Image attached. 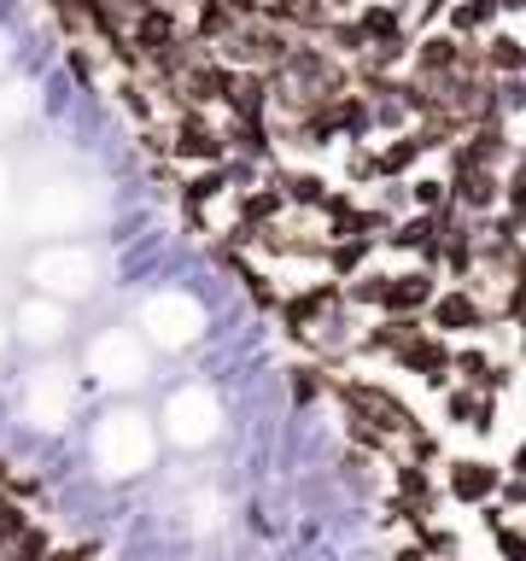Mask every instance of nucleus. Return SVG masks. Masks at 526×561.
<instances>
[{
  "mask_svg": "<svg viewBox=\"0 0 526 561\" xmlns=\"http://www.w3.org/2000/svg\"><path fill=\"white\" fill-rule=\"evenodd\" d=\"M403 199L415 205V217H438V210L450 205V187L438 182V175H410V182H403Z\"/></svg>",
  "mask_w": 526,
  "mask_h": 561,
  "instance_id": "obj_20",
  "label": "nucleus"
},
{
  "mask_svg": "<svg viewBox=\"0 0 526 561\" xmlns=\"http://www.w3.org/2000/svg\"><path fill=\"white\" fill-rule=\"evenodd\" d=\"M462 59H468V47L456 42V35H427V42L415 47V82H445V77H456L462 70Z\"/></svg>",
  "mask_w": 526,
  "mask_h": 561,
  "instance_id": "obj_9",
  "label": "nucleus"
},
{
  "mask_svg": "<svg viewBox=\"0 0 526 561\" xmlns=\"http://www.w3.org/2000/svg\"><path fill=\"white\" fill-rule=\"evenodd\" d=\"M47 561H94V550H53Z\"/></svg>",
  "mask_w": 526,
  "mask_h": 561,
  "instance_id": "obj_27",
  "label": "nucleus"
},
{
  "mask_svg": "<svg viewBox=\"0 0 526 561\" xmlns=\"http://www.w3.org/2000/svg\"><path fill=\"white\" fill-rule=\"evenodd\" d=\"M392 561H427V556H421V550H415V543H403V550H398Z\"/></svg>",
  "mask_w": 526,
  "mask_h": 561,
  "instance_id": "obj_29",
  "label": "nucleus"
},
{
  "mask_svg": "<svg viewBox=\"0 0 526 561\" xmlns=\"http://www.w3.org/2000/svg\"><path fill=\"white\" fill-rule=\"evenodd\" d=\"M322 7H328V12H340V7H357V0H322Z\"/></svg>",
  "mask_w": 526,
  "mask_h": 561,
  "instance_id": "obj_30",
  "label": "nucleus"
},
{
  "mask_svg": "<svg viewBox=\"0 0 526 561\" xmlns=\"http://www.w3.org/2000/svg\"><path fill=\"white\" fill-rule=\"evenodd\" d=\"M333 310H345V287H340L333 275H328V280H310V287H298V293H287V298L275 305L281 328H287L293 340H310V333L322 328Z\"/></svg>",
  "mask_w": 526,
  "mask_h": 561,
  "instance_id": "obj_2",
  "label": "nucleus"
},
{
  "mask_svg": "<svg viewBox=\"0 0 526 561\" xmlns=\"http://www.w3.org/2000/svg\"><path fill=\"white\" fill-rule=\"evenodd\" d=\"M480 526L491 533V550H498V561H526V533L508 520V508L485 503V508H480Z\"/></svg>",
  "mask_w": 526,
  "mask_h": 561,
  "instance_id": "obj_12",
  "label": "nucleus"
},
{
  "mask_svg": "<svg viewBox=\"0 0 526 561\" xmlns=\"http://www.w3.org/2000/svg\"><path fill=\"white\" fill-rule=\"evenodd\" d=\"M450 205L456 210H498L503 205V170H450Z\"/></svg>",
  "mask_w": 526,
  "mask_h": 561,
  "instance_id": "obj_7",
  "label": "nucleus"
},
{
  "mask_svg": "<svg viewBox=\"0 0 526 561\" xmlns=\"http://www.w3.org/2000/svg\"><path fill=\"white\" fill-rule=\"evenodd\" d=\"M450 24L462 30V35H473V30H485L491 18H498V0H450Z\"/></svg>",
  "mask_w": 526,
  "mask_h": 561,
  "instance_id": "obj_22",
  "label": "nucleus"
},
{
  "mask_svg": "<svg viewBox=\"0 0 526 561\" xmlns=\"http://www.w3.org/2000/svg\"><path fill=\"white\" fill-rule=\"evenodd\" d=\"M445 7H450V0H421V18H438Z\"/></svg>",
  "mask_w": 526,
  "mask_h": 561,
  "instance_id": "obj_28",
  "label": "nucleus"
},
{
  "mask_svg": "<svg viewBox=\"0 0 526 561\" xmlns=\"http://www.w3.org/2000/svg\"><path fill=\"white\" fill-rule=\"evenodd\" d=\"M235 210H240V228H270V222H281L287 199H281V187H245Z\"/></svg>",
  "mask_w": 526,
  "mask_h": 561,
  "instance_id": "obj_17",
  "label": "nucleus"
},
{
  "mask_svg": "<svg viewBox=\"0 0 526 561\" xmlns=\"http://www.w3.org/2000/svg\"><path fill=\"white\" fill-rule=\"evenodd\" d=\"M368 257H375V240H328V252H322V263H328V275L333 280H351V275H363L368 270Z\"/></svg>",
  "mask_w": 526,
  "mask_h": 561,
  "instance_id": "obj_15",
  "label": "nucleus"
},
{
  "mask_svg": "<svg viewBox=\"0 0 526 561\" xmlns=\"http://www.w3.org/2000/svg\"><path fill=\"white\" fill-rule=\"evenodd\" d=\"M415 333H421V316H380V322L357 340V351H363V357H398Z\"/></svg>",
  "mask_w": 526,
  "mask_h": 561,
  "instance_id": "obj_10",
  "label": "nucleus"
},
{
  "mask_svg": "<svg viewBox=\"0 0 526 561\" xmlns=\"http://www.w3.org/2000/svg\"><path fill=\"white\" fill-rule=\"evenodd\" d=\"M175 35H182V30H175L170 7H135V47H140V59H158Z\"/></svg>",
  "mask_w": 526,
  "mask_h": 561,
  "instance_id": "obj_11",
  "label": "nucleus"
},
{
  "mask_svg": "<svg viewBox=\"0 0 526 561\" xmlns=\"http://www.w3.org/2000/svg\"><path fill=\"white\" fill-rule=\"evenodd\" d=\"M30 526H35V520L24 515V508H18L12 497H0V550H7V543H12V538H24V533H30Z\"/></svg>",
  "mask_w": 526,
  "mask_h": 561,
  "instance_id": "obj_24",
  "label": "nucleus"
},
{
  "mask_svg": "<svg viewBox=\"0 0 526 561\" xmlns=\"http://www.w3.org/2000/svg\"><path fill=\"white\" fill-rule=\"evenodd\" d=\"M392 485H398V497L403 503H427V508H438V491H433V473L427 468H415V462H392Z\"/></svg>",
  "mask_w": 526,
  "mask_h": 561,
  "instance_id": "obj_19",
  "label": "nucleus"
},
{
  "mask_svg": "<svg viewBox=\"0 0 526 561\" xmlns=\"http://www.w3.org/2000/svg\"><path fill=\"white\" fill-rule=\"evenodd\" d=\"M445 497L462 503V508H485L498 503V485H503V468L485 462V456H445Z\"/></svg>",
  "mask_w": 526,
  "mask_h": 561,
  "instance_id": "obj_3",
  "label": "nucleus"
},
{
  "mask_svg": "<svg viewBox=\"0 0 526 561\" xmlns=\"http://www.w3.org/2000/svg\"><path fill=\"white\" fill-rule=\"evenodd\" d=\"M438 415H445V427H473V415H480V392H468V386H445V392H438Z\"/></svg>",
  "mask_w": 526,
  "mask_h": 561,
  "instance_id": "obj_21",
  "label": "nucleus"
},
{
  "mask_svg": "<svg viewBox=\"0 0 526 561\" xmlns=\"http://www.w3.org/2000/svg\"><path fill=\"white\" fill-rule=\"evenodd\" d=\"M228 193V182H222V164L217 170H199V175H187V187H182V205H187V217L193 222H205V210L217 205Z\"/></svg>",
  "mask_w": 526,
  "mask_h": 561,
  "instance_id": "obj_18",
  "label": "nucleus"
},
{
  "mask_svg": "<svg viewBox=\"0 0 526 561\" xmlns=\"http://www.w3.org/2000/svg\"><path fill=\"white\" fill-rule=\"evenodd\" d=\"M421 322H427V333H438V340H480L491 328V310L473 287H438V298L427 305Z\"/></svg>",
  "mask_w": 526,
  "mask_h": 561,
  "instance_id": "obj_1",
  "label": "nucleus"
},
{
  "mask_svg": "<svg viewBox=\"0 0 526 561\" xmlns=\"http://www.w3.org/2000/svg\"><path fill=\"white\" fill-rule=\"evenodd\" d=\"M170 152L182 158V164H205V170H217L222 158H228L222 135L210 129V123H205L199 112H182V123L170 129Z\"/></svg>",
  "mask_w": 526,
  "mask_h": 561,
  "instance_id": "obj_6",
  "label": "nucleus"
},
{
  "mask_svg": "<svg viewBox=\"0 0 526 561\" xmlns=\"http://www.w3.org/2000/svg\"><path fill=\"white\" fill-rule=\"evenodd\" d=\"M503 473H526V438L515 445V456H508V468H503Z\"/></svg>",
  "mask_w": 526,
  "mask_h": 561,
  "instance_id": "obj_26",
  "label": "nucleus"
},
{
  "mask_svg": "<svg viewBox=\"0 0 526 561\" xmlns=\"http://www.w3.org/2000/svg\"><path fill=\"white\" fill-rule=\"evenodd\" d=\"M498 508H526V473H503V485H498Z\"/></svg>",
  "mask_w": 526,
  "mask_h": 561,
  "instance_id": "obj_25",
  "label": "nucleus"
},
{
  "mask_svg": "<svg viewBox=\"0 0 526 561\" xmlns=\"http://www.w3.org/2000/svg\"><path fill=\"white\" fill-rule=\"evenodd\" d=\"M480 65L491 70V82H503V77H521L526 70V42L515 30H503V35H491L485 53H480Z\"/></svg>",
  "mask_w": 526,
  "mask_h": 561,
  "instance_id": "obj_13",
  "label": "nucleus"
},
{
  "mask_svg": "<svg viewBox=\"0 0 526 561\" xmlns=\"http://www.w3.org/2000/svg\"><path fill=\"white\" fill-rule=\"evenodd\" d=\"M491 363H498V357H491L485 345H473V340L450 345V380H456V386H468V392H480V386H485Z\"/></svg>",
  "mask_w": 526,
  "mask_h": 561,
  "instance_id": "obj_14",
  "label": "nucleus"
},
{
  "mask_svg": "<svg viewBox=\"0 0 526 561\" xmlns=\"http://www.w3.org/2000/svg\"><path fill=\"white\" fill-rule=\"evenodd\" d=\"M392 363L403 368V375H415L421 386H433V392H445V386H456V380H450V340H438V333H427V322H421V333H415V340L398 351Z\"/></svg>",
  "mask_w": 526,
  "mask_h": 561,
  "instance_id": "obj_4",
  "label": "nucleus"
},
{
  "mask_svg": "<svg viewBox=\"0 0 526 561\" xmlns=\"http://www.w3.org/2000/svg\"><path fill=\"white\" fill-rule=\"evenodd\" d=\"M357 35H363V47L403 42V30H398V7H386V0H368V7L357 12Z\"/></svg>",
  "mask_w": 526,
  "mask_h": 561,
  "instance_id": "obj_16",
  "label": "nucleus"
},
{
  "mask_svg": "<svg viewBox=\"0 0 526 561\" xmlns=\"http://www.w3.org/2000/svg\"><path fill=\"white\" fill-rule=\"evenodd\" d=\"M503 158H508L503 123H480V129H468V140L450 152V170H498Z\"/></svg>",
  "mask_w": 526,
  "mask_h": 561,
  "instance_id": "obj_8",
  "label": "nucleus"
},
{
  "mask_svg": "<svg viewBox=\"0 0 526 561\" xmlns=\"http://www.w3.org/2000/svg\"><path fill=\"white\" fill-rule=\"evenodd\" d=\"M438 298V275L433 270H398L386 275V293H380V316H427V305Z\"/></svg>",
  "mask_w": 526,
  "mask_h": 561,
  "instance_id": "obj_5",
  "label": "nucleus"
},
{
  "mask_svg": "<svg viewBox=\"0 0 526 561\" xmlns=\"http://www.w3.org/2000/svg\"><path fill=\"white\" fill-rule=\"evenodd\" d=\"M287 392H293V403H316L328 392V375L310 368V363H298V368H287Z\"/></svg>",
  "mask_w": 526,
  "mask_h": 561,
  "instance_id": "obj_23",
  "label": "nucleus"
}]
</instances>
